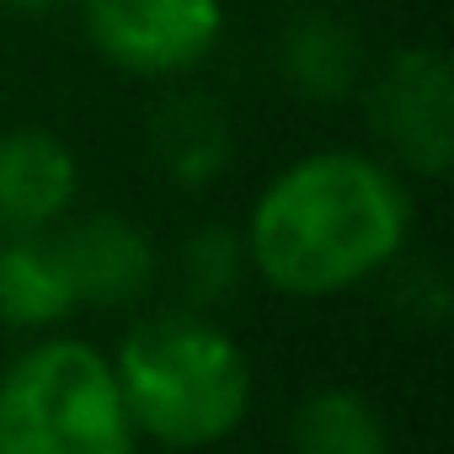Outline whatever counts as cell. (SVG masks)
Here are the masks:
<instances>
[{
    "instance_id": "obj_9",
    "label": "cell",
    "mask_w": 454,
    "mask_h": 454,
    "mask_svg": "<svg viewBox=\"0 0 454 454\" xmlns=\"http://www.w3.org/2000/svg\"><path fill=\"white\" fill-rule=\"evenodd\" d=\"M278 75L310 107H337L364 81V38L337 12H300L278 38Z\"/></svg>"
},
{
    "instance_id": "obj_11",
    "label": "cell",
    "mask_w": 454,
    "mask_h": 454,
    "mask_svg": "<svg viewBox=\"0 0 454 454\" xmlns=\"http://www.w3.org/2000/svg\"><path fill=\"white\" fill-rule=\"evenodd\" d=\"M289 454H390L385 417L358 390H316L289 422Z\"/></svg>"
},
{
    "instance_id": "obj_7",
    "label": "cell",
    "mask_w": 454,
    "mask_h": 454,
    "mask_svg": "<svg viewBox=\"0 0 454 454\" xmlns=\"http://www.w3.org/2000/svg\"><path fill=\"white\" fill-rule=\"evenodd\" d=\"M81 166L65 139L43 129L0 134V236H33L75 203Z\"/></svg>"
},
{
    "instance_id": "obj_5",
    "label": "cell",
    "mask_w": 454,
    "mask_h": 454,
    "mask_svg": "<svg viewBox=\"0 0 454 454\" xmlns=\"http://www.w3.org/2000/svg\"><path fill=\"white\" fill-rule=\"evenodd\" d=\"M369 123L385 150L417 176H443L454 160V70L438 49H401L369 86Z\"/></svg>"
},
{
    "instance_id": "obj_3",
    "label": "cell",
    "mask_w": 454,
    "mask_h": 454,
    "mask_svg": "<svg viewBox=\"0 0 454 454\" xmlns=\"http://www.w3.org/2000/svg\"><path fill=\"white\" fill-rule=\"evenodd\" d=\"M134 417L91 342H38L0 380V454H134Z\"/></svg>"
},
{
    "instance_id": "obj_6",
    "label": "cell",
    "mask_w": 454,
    "mask_h": 454,
    "mask_svg": "<svg viewBox=\"0 0 454 454\" xmlns=\"http://www.w3.org/2000/svg\"><path fill=\"white\" fill-rule=\"evenodd\" d=\"M75 305H129L155 278V247L123 214H86L54 236Z\"/></svg>"
},
{
    "instance_id": "obj_4",
    "label": "cell",
    "mask_w": 454,
    "mask_h": 454,
    "mask_svg": "<svg viewBox=\"0 0 454 454\" xmlns=\"http://www.w3.org/2000/svg\"><path fill=\"white\" fill-rule=\"evenodd\" d=\"M91 49L145 81H176L198 70L219 33H224V6L219 0H81Z\"/></svg>"
},
{
    "instance_id": "obj_2",
    "label": "cell",
    "mask_w": 454,
    "mask_h": 454,
    "mask_svg": "<svg viewBox=\"0 0 454 454\" xmlns=\"http://www.w3.org/2000/svg\"><path fill=\"white\" fill-rule=\"evenodd\" d=\"M113 374L134 427L171 449H208L231 438L252 406L247 353L198 316H160L134 326Z\"/></svg>"
},
{
    "instance_id": "obj_8",
    "label": "cell",
    "mask_w": 454,
    "mask_h": 454,
    "mask_svg": "<svg viewBox=\"0 0 454 454\" xmlns=\"http://www.w3.org/2000/svg\"><path fill=\"white\" fill-rule=\"evenodd\" d=\"M150 155L176 187H208L236 155V123L214 91L182 86L150 113Z\"/></svg>"
},
{
    "instance_id": "obj_12",
    "label": "cell",
    "mask_w": 454,
    "mask_h": 454,
    "mask_svg": "<svg viewBox=\"0 0 454 454\" xmlns=\"http://www.w3.org/2000/svg\"><path fill=\"white\" fill-rule=\"evenodd\" d=\"M176 268H182V294H187V305L208 310V305H224V300L236 294L241 268H247V247H241L236 231H224V224H203V231H192V236L182 241Z\"/></svg>"
},
{
    "instance_id": "obj_10",
    "label": "cell",
    "mask_w": 454,
    "mask_h": 454,
    "mask_svg": "<svg viewBox=\"0 0 454 454\" xmlns=\"http://www.w3.org/2000/svg\"><path fill=\"white\" fill-rule=\"evenodd\" d=\"M75 310V289L49 231L33 236H0V321L22 332L54 326Z\"/></svg>"
},
{
    "instance_id": "obj_1",
    "label": "cell",
    "mask_w": 454,
    "mask_h": 454,
    "mask_svg": "<svg viewBox=\"0 0 454 454\" xmlns=\"http://www.w3.org/2000/svg\"><path fill=\"white\" fill-rule=\"evenodd\" d=\"M411 231V198L380 160L358 150H316L278 171L252 208L247 257L294 294L321 300L380 273Z\"/></svg>"
},
{
    "instance_id": "obj_13",
    "label": "cell",
    "mask_w": 454,
    "mask_h": 454,
    "mask_svg": "<svg viewBox=\"0 0 454 454\" xmlns=\"http://www.w3.org/2000/svg\"><path fill=\"white\" fill-rule=\"evenodd\" d=\"M0 6H12V12H49V6H59V0H0Z\"/></svg>"
}]
</instances>
